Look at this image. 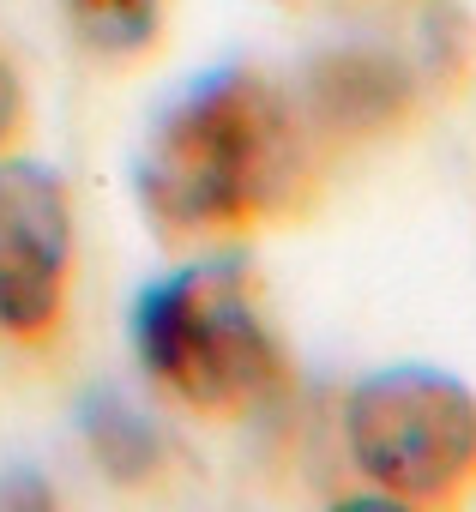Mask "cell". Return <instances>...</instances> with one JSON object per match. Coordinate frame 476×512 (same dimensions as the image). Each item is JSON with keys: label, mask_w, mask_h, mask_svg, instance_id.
<instances>
[{"label": "cell", "mask_w": 476, "mask_h": 512, "mask_svg": "<svg viewBox=\"0 0 476 512\" xmlns=\"http://www.w3.org/2000/svg\"><path fill=\"white\" fill-rule=\"evenodd\" d=\"M320 175L326 145L296 91L266 67H217L151 121L133 163V199L163 247L223 253L266 223L302 217Z\"/></svg>", "instance_id": "1"}, {"label": "cell", "mask_w": 476, "mask_h": 512, "mask_svg": "<svg viewBox=\"0 0 476 512\" xmlns=\"http://www.w3.org/2000/svg\"><path fill=\"white\" fill-rule=\"evenodd\" d=\"M133 356L151 392L205 422H248L290 392V356L260 308L254 272L223 253H199L139 290Z\"/></svg>", "instance_id": "2"}, {"label": "cell", "mask_w": 476, "mask_h": 512, "mask_svg": "<svg viewBox=\"0 0 476 512\" xmlns=\"http://www.w3.org/2000/svg\"><path fill=\"white\" fill-rule=\"evenodd\" d=\"M350 470L380 506H458L476 494V392L440 368H386L344 398Z\"/></svg>", "instance_id": "3"}, {"label": "cell", "mask_w": 476, "mask_h": 512, "mask_svg": "<svg viewBox=\"0 0 476 512\" xmlns=\"http://www.w3.org/2000/svg\"><path fill=\"white\" fill-rule=\"evenodd\" d=\"M79 229L67 181L43 163L0 157V338L13 350H55L73 308Z\"/></svg>", "instance_id": "4"}, {"label": "cell", "mask_w": 476, "mask_h": 512, "mask_svg": "<svg viewBox=\"0 0 476 512\" xmlns=\"http://www.w3.org/2000/svg\"><path fill=\"white\" fill-rule=\"evenodd\" d=\"M296 103L314 139L326 145V157H338V151H368L380 139H398L422 109V85L392 49L350 43V49H320L302 67Z\"/></svg>", "instance_id": "5"}, {"label": "cell", "mask_w": 476, "mask_h": 512, "mask_svg": "<svg viewBox=\"0 0 476 512\" xmlns=\"http://www.w3.org/2000/svg\"><path fill=\"white\" fill-rule=\"evenodd\" d=\"M85 452H91V464L109 476V482H121V488H151V482H163L169 476V434L139 410V404H127V398H115V392H97L91 404H85Z\"/></svg>", "instance_id": "6"}, {"label": "cell", "mask_w": 476, "mask_h": 512, "mask_svg": "<svg viewBox=\"0 0 476 512\" xmlns=\"http://www.w3.org/2000/svg\"><path fill=\"white\" fill-rule=\"evenodd\" d=\"M73 43L97 67H139L163 43L169 0H61Z\"/></svg>", "instance_id": "7"}, {"label": "cell", "mask_w": 476, "mask_h": 512, "mask_svg": "<svg viewBox=\"0 0 476 512\" xmlns=\"http://www.w3.org/2000/svg\"><path fill=\"white\" fill-rule=\"evenodd\" d=\"M470 55H476V31L458 7H446V0H434V7L422 13V67L440 91H458L470 79Z\"/></svg>", "instance_id": "8"}, {"label": "cell", "mask_w": 476, "mask_h": 512, "mask_svg": "<svg viewBox=\"0 0 476 512\" xmlns=\"http://www.w3.org/2000/svg\"><path fill=\"white\" fill-rule=\"evenodd\" d=\"M25 127H31V103H25V79L0 43V157H13L25 145Z\"/></svg>", "instance_id": "9"}, {"label": "cell", "mask_w": 476, "mask_h": 512, "mask_svg": "<svg viewBox=\"0 0 476 512\" xmlns=\"http://www.w3.org/2000/svg\"><path fill=\"white\" fill-rule=\"evenodd\" d=\"M284 7H296V0H284Z\"/></svg>", "instance_id": "10"}]
</instances>
